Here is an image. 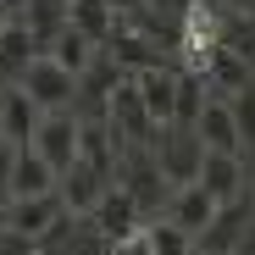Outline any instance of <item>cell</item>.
<instances>
[{
	"mask_svg": "<svg viewBox=\"0 0 255 255\" xmlns=\"http://www.w3.org/2000/svg\"><path fill=\"white\" fill-rule=\"evenodd\" d=\"M0 222L17 228V233H28V239H39V244H50V239L67 233L78 217L61 205L56 189H45V194H17V200H6V217H0Z\"/></svg>",
	"mask_w": 255,
	"mask_h": 255,
	"instance_id": "1",
	"label": "cell"
},
{
	"mask_svg": "<svg viewBox=\"0 0 255 255\" xmlns=\"http://www.w3.org/2000/svg\"><path fill=\"white\" fill-rule=\"evenodd\" d=\"M111 183H122L128 194H133V205H139V211H161V205H166V194H172V183L161 178V166H155L150 144H122Z\"/></svg>",
	"mask_w": 255,
	"mask_h": 255,
	"instance_id": "2",
	"label": "cell"
},
{
	"mask_svg": "<svg viewBox=\"0 0 255 255\" xmlns=\"http://www.w3.org/2000/svg\"><path fill=\"white\" fill-rule=\"evenodd\" d=\"M17 89L39 106V111H72V95H78V78L61 67V61H50L45 50H39L22 72H17Z\"/></svg>",
	"mask_w": 255,
	"mask_h": 255,
	"instance_id": "3",
	"label": "cell"
},
{
	"mask_svg": "<svg viewBox=\"0 0 255 255\" xmlns=\"http://www.w3.org/2000/svg\"><path fill=\"white\" fill-rule=\"evenodd\" d=\"M150 155H155V166H161V178L178 189V183H194L205 144H200V133H194V128H178V122H166L161 133L150 139Z\"/></svg>",
	"mask_w": 255,
	"mask_h": 255,
	"instance_id": "4",
	"label": "cell"
},
{
	"mask_svg": "<svg viewBox=\"0 0 255 255\" xmlns=\"http://www.w3.org/2000/svg\"><path fill=\"white\" fill-rule=\"evenodd\" d=\"M33 155H45L56 172L78 161V111H39V128L28 139Z\"/></svg>",
	"mask_w": 255,
	"mask_h": 255,
	"instance_id": "5",
	"label": "cell"
},
{
	"mask_svg": "<svg viewBox=\"0 0 255 255\" xmlns=\"http://www.w3.org/2000/svg\"><path fill=\"white\" fill-rule=\"evenodd\" d=\"M111 189V172H100V166H89V161H72V166H61L56 172V194H61V205L72 211V217H89V211L100 205V194Z\"/></svg>",
	"mask_w": 255,
	"mask_h": 255,
	"instance_id": "6",
	"label": "cell"
},
{
	"mask_svg": "<svg viewBox=\"0 0 255 255\" xmlns=\"http://www.w3.org/2000/svg\"><path fill=\"white\" fill-rule=\"evenodd\" d=\"M194 183L217 200V205H228V200H239L244 194V183H250V166H244V155H228V150H205L200 155V172H194Z\"/></svg>",
	"mask_w": 255,
	"mask_h": 255,
	"instance_id": "7",
	"label": "cell"
},
{
	"mask_svg": "<svg viewBox=\"0 0 255 255\" xmlns=\"http://www.w3.org/2000/svg\"><path fill=\"white\" fill-rule=\"evenodd\" d=\"M106 122L122 133V144H150V139H155V122H150V111H144L139 95H133V78H122L117 89L106 95Z\"/></svg>",
	"mask_w": 255,
	"mask_h": 255,
	"instance_id": "8",
	"label": "cell"
},
{
	"mask_svg": "<svg viewBox=\"0 0 255 255\" xmlns=\"http://www.w3.org/2000/svg\"><path fill=\"white\" fill-rule=\"evenodd\" d=\"M128 78H133V95H139V106L150 111V122L166 128V122H172V95H178V67L150 61V67L128 72Z\"/></svg>",
	"mask_w": 255,
	"mask_h": 255,
	"instance_id": "9",
	"label": "cell"
},
{
	"mask_svg": "<svg viewBox=\"0 0 255 255\" xmlns=\"http://www.w3.org/2000/svg\"><path fill=\"white\" fill-rule=\"evenodd\" d=\"M244 222H250V200H244V194L228 200V205H217V217H211V222L194 233V255H233Z\"/></svg>",
	"mask_w": 255,
	"mask_h": 255,
	"instance_id": "10",
	"label": "cell"
},
{
	"mask_svg": "<svg viewBox=\"0 0 255 255\" xmlns=\"http://www.w3.org/2000/svg\"><path fill=\"white\" fill-rule=\"evenodd\" d=\"M89 222H95V233L111 244V239H128V233H133V228L144 222V211L133 205V194H128L122 183H111V189L100 194V205L89 211Z\"/></svg>",
	"mask_w": 255,
	"mask_h": 255,
	"instance_id": "11",
	"label": "cell"
},
{
	"mask_svg": "<svg viewBox=\"0 0 255 255\" xmlns=\"http://www.w3.org/2000/svg\"><path fill=\"white\" fill-rule=\"evenodd\" d=\"M194 133H200V144H205V150L244 155L239 122H233V111H228V100H222V95H205V106H200V117H194Z\"/></svg>",
	"mask_w": 255,
	"mask_h": 255,
	"instance_id": "12",
	"label": "cell"
},
{
	"mask_svg": "<svg viewBox=\"0 0 255 255\" xmlns=\"http://www.w3.org/2000/svg\"><path fill=\"white\" fill-rule=\"evenodd\" d=\"M161 217H172L178 228H189V233H200L211 217H217V200H211L200 183H178L172 194H166V205H161Z\"/></svg>",
	"mask_w": 255,
	"mask_h": 255,
	"instance_id": "13",
	"label": "cell"
},
{
	"mask_svg": "<svg viewBox=\"0 0 255 255\" xmlns=\"http://www.w3.org/2000/svg\"><path fill=\"white\" fill-rule=\"evenodd\" d=\"M67 22H72L83 39L106 45V39L117 33V22H122V11L111 6V0H67Z\"/></svg>",
	"mask_w": 255,
	"mask_h": 255,
	"instance_id": "14",
	"label": "cell"
},
{
	"mask_svg": "<svg viewBox=\"0 0 255 255\" xmlns=\"http://www.w3.org/2000/svg\"><path fill=\"white\" fill-rule=\"evenodd\" d=\"M45 189H56V166L22 144V150H17V166H11V183H6V194L17 200V194H45Z\"/></svg>",
	"mask_w": 255,
	"mask_h": 255,
	"instance_id": "15",
	"label": "cell"
},
{
	"mask_svg": "<svg viewBox=\"0 0 255 255\" xmlns=\"http://www.w3.org/2000/svg\"><path fill=\"white\" fill-rule=\"evenodd\" d=\"M17 22H22V28L33 33V45L45 50L50 39H56V33L67 28V0H28V6L17 11Z\"/></svg>",
	"mask_w": 255,
	"mask_h": 255,
	"instance_id": "16",
	"label": "cell"
},
{
	"mask_svg": "<svg viewBox=\"0 0 255 255\" xmlns=\"http://www.w3.org/2000/svg\"><path fill=\"white\" fill-rule=\"evenodd\" d=\"M33 56H39V45H33V33H28L22 22H6V28H0V78H6V83H17V72H22Z\"/></svg>",
	"mask_w": 255,
	"mask_h": 255,
	"instance_id": "17",
	"label": "cell"
},
{
	"mask_svg": "<svg viewBox=\"0 0 255 255\" xmlns=\"http://www.w3.org/2000/svg\"><path fill=\"white\" fill-rule=\"evenodd\" d=\"M95 50H100V45H95V39H83V33H78L72 22H67V28H61V33L50 39V45H45V56H50V61H61V67H67L72 78H78L83 67H89V56H95Z\"/></svg>",
	"mask_w": 255,
	"mask_h": 255,
	"instance_id": "18",
	"label": "cell"
},
{
	"mask_svg": "<svg viewBox=\"0 0 255 255\" xmlns=\"http://www.w3.org/2000/svg\"><path fill=\"white\" fill-rule=\"evenodd\" d=\"M33 128H39V106L11 83V89H6V122H0V133H6L11 144H28V139H33Z\"/></svg>",
	"mask_w": 255,
	"mask_h": 255,
	"instance_id": "19",
	"label": "cell"
},
{
	"mask_svg": "<svg viewBox=\"0 0 255 255\" xmlns=\"http://www.w3.org/2000/svg\"><path fill=\"white\" fill-rule=\"evenodd\" d=\"M144 244H150V255H194V233L178 228L172 217H150L144 222Z\"/></svg>",
	"mask_w": 255,
	"mask_h": 255,
	"instance_id": "20",
	"label": "cell"
},
{
	"mask_svg": "<svg viewBox=\"0 0 255 255\" xmlns=\"http://www.w3.org/2000/svg\"><path fill=\"white\" fill-rule=\"evenodd\" d=\"M228 111H233V122H239L244 150H255V83H244V89L228 95Z\"/></svg>",
	"mask_w": 255,
	"mask_h": 255,
	"instance_id": "21",
	"label": "cell"
},
{
	"mask_svg": "<svg viewBox=\"0 0 255 255\" xmlns=\"http://www.w3.org/2000/svg\"><path fill=\"white\" fill-rule=\"evenodd\" d=\"M17 150H22V144H11L6 133H0V189L11 183V166H17Z\"/></svg>",
	"mask_w": 255,
	"mask_h": 255,
	"instance_id": "22",
	"label": "cell"
},
{
	"mask_svg": "<svg viewBox=\"0 0 255 255\" xmlns=\"http://www.w3.org/2000/svg\"><path fill=\"white\" fill-rule=\"evenodd\" d=\"M22 6H28V0H0V11H6V17H11V11H22Z\"/></svg>",
	"mask_w": 255,
	"mask_h": 255,
	"instance_id": "23",
	"label": "cell"
},
{
	"mask_svg": "<svg viewBox=\"0 0 255 255\" xmlns=\"http://www.w3.org/2000/svg\"><path fill=\"white\" fill-rule=\"evenodd\" d=\"M6 200H11V194H6V189H0V217H6Z\"/></svg>",
	"mask_w": 255,
	"mask_h": 255,
	"instance_id": "24",
	"label": "cell"
},
{
	"mask_svg": "<svg viewBox=\"0 0 255 255\" xmlns=\"http://www.w3.org/2000/svg\"><path fill=\"white\" fill-rule=\"evenodd\" d=\"M0 122H6V89H0Z\"/></svg>",
	"mask_w": 255,
	"mask_h": 255,
	"instance_id": "25",
	"label": "cell"
},
{
	"mask_svg": "<svg viewBox=\"0 0 255 255\" xmlns=\"http://www.w3.org/2000/svg\"><path fill=\"white\" fill-rule=\"evenodd\" d=\"M250 183H255V172H250Z\"/></svg>",
	"mask_w": 255,
	"mask_h": 255,
	"instance_id": "26",
	"label": "cell"
}]
</instances>
